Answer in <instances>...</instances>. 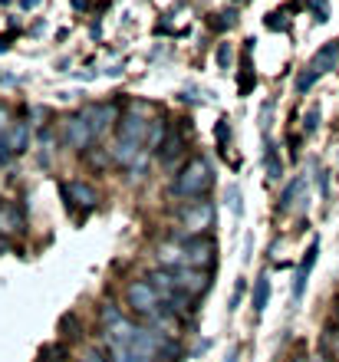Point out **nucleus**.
Segmentation results:
<instances>
[{"instance_id":"obj_1","label":"nucleus","mask_w":339,"mask_h":362,"mask_svg":"<svg viewBox=\"0 0 339 362\" xmlns=\"http://www.w3.org/2000/svg\"><path fill=\"white\" fill-rule=\"evenodd\" d=\"M211 185H214V168H211V162H207L205 155H195V158L175 175L171 194H175V198H185L191 204V201H205Z\"/></svg>"},{"instance_id":"obj_2","label":"nucleus","mask_w":339,"mask_h":362,"mask_svg":"<svg viewBox=\"0 0 339 362\" xmlns=\"http://www.w3.org/2000/svg\"><path fill=\"white\" fill-rule=\"evenodd\" d=\"M181 228L188 234H175V238H207L214 228V204L211 201H191L181 211Z\"/></svg>"},{"instance_id":"obj_3","label":"nucleus","mask_w":339,"mask_h":362,"mask_svg":"<svg viewBox=\"0 0 339 362\" xmlns=\"http://www.w3.org/2000/svg\"><path fill=\"white\" fill-rule=\"evenodd\" d=\"M125 306H129V313L149 320L161 306V296L155 293V286H151L149 280H132V284L125 286Z\"/></svg>"},{"instance_id":"obj_4","label":"nucleus","mask_w":339,"mask_h":362,"mask_svg":"<svg viewBox=\"0 0 339 362\" xmlns=\"http://www.w3.org/2000/svg\"><path fill=\"white\" fill-rule=\"evenodd\" d=\"M185 244V254H188V267L195 270H211L217 267V240L207 234V238H175Z\"/></svg>"},{"instance_id":"obj_5","label":"nucleus","mask_w":339,"mask_h":362,"mask_svg":"<svg viewBox=\"0 0 339 362\" xmlns=\"http://www.w3.org/2000/svg\"><path fill=\"white\" fill-rule=\"evenodd\" d=\"M171 280L178 286L181 293L188 296H205L207 286H211V270H195V267H181V270H171Z\"/></svg>"},{"instance_id":"obj_6","label":"nucleus","mask_w":339,"mask_h":362,"mask_svg":"<svg viewBox=\"0 0 339 362\" xmlns=\"http://www.w3.org/2000/svg\"><path fill=\"white\" fill-rule=\"evenodd\" d=\"M96 135H93V129H89V122H86V115L83 112H76V115H69L67 122H63V142L69 145V148H89V142H93Z\"/></svg>"},{"instance_id":"obj_7","label":"nucleus","mask_w":339,"mask_h":362,"mask_svg":"<svg viewBox=\"0 0 339 362\" xmlns=\"http://www.w3.org/2000/svg\"><path fill=\"white\" fill-rule=\"evenodd\" d=\"M155 257H159V264L165 270H181L188 267V254H185V244L181 240H161L159 247H155Z\"/></svg>"},{"instance_id":"obj_8","label":"nucleus","mask_w":339,"mask_h":362,"mask_svg":"<svg viewBox=\"0 0 339 362\" xmlns=\"http://www.w3.org/2000/svg\"><path fill=\"white\" fill-rule=\"evenodd\" d=\"M316 257H320V240H313L310 247H306L300 267H297V276H293V300H303V293H306V280H310V274H313Z\"/></svg>"},{"instance_id":"obj_9","label":"nucleus","mask_w":339,"mask_h":362,"mask_svg":"<svg viewBox=\"0 0 339 362\" xmlns=\"http://www.w3.org/2000/svg\"><path fill=\"white\" fill-rule=\"evenodd\" d=\"M185 145H188V135L178 132V129H168L165 139H161V148H159V158L161 165H175L185 155Z\"/></svg>"},{"instance_id":"obj_10","label":"nucleus","mask_w":339,"mask_h":362,"mask_svg":"<svg viewBox=\"0 0 339 362\" xmlns=\"http://www.w3.org/2000/svg\"><path fill=\"white\" fill-rule=\"evenodd\" d=\"M145 129H149V122H145L142 115L129 112V115H122V122H119V129H115V139H125V142L142 145L145 142Z\"/></svg>"},{"instance_id":"obj_11","label":"nucleus","mask_w":339,"mask_h":362,"mask_svg":"<svg viewBox=\"0 0 339 362\" xmlns=\"http://www.w3.org/2000/svg\"><path fill=\"white\" fill-rule=\"evenodd\" d=\"M83 115H86V122H89V129H93V135H99L105 125L115 119V105H109V103H89L83 109Z\"/></svg>"},{"instance_id":"obj_12","label":"nucleus","mask_w":339,"mask_h":362,"mask_svg":"<svg viewBox=\"0 0 339 362\" xmlns=\"http://www.w3.org/2000/svg\"><path fill=\"white\" fill-rule=\"evenodd\" d=\"M59 191H63V201H67V204H86V208L96 204V191L89 188L86 181H63Z\"/></svg>"},{"instance_id":"obj_13","label":"nucleus","mask_w":339,"mask_h":362,"mask_svg":"<svg viewBox=\"0 0 339 362\" xmlns=\"http://www.w3.org/2000/svg\"><path fill=\"white\" fill-rule=\"evenodd\" d=\"M0 139L7 142V148L13 155H23L30 148V125L27 122H13L7 132H0Z\"/></svg>"},{"instance_id":"obj_14","label":"nucleus","mask_w":339,"mask_h":362,"mask_svg":"<svg viewBox=\"0 0 339 362\" xmlns=\"http://www.w3.org/2000/svg\"><path fill=\"white\" fill-rule=\"evenodd\" d=\"M336 63H339V40H333V43H326V47L316 49V57H313L310 69H316V73L323 76V73H330Z\"/></svg>"},{"instance_id":"obj_15","label":"nucleus","mask_w":339,"mask_h":362,"mask_svg":"<svg viewBox=\"0 0 339 362\" xmlns=\"http://www.w3.org/2000/svg\"><path fill=\"white\" fill-rule=\"evenodd\" d=\"M267 303H270V276L267 270L254 280V296H251V306H254V316H264Z\"/></svg>"},{"instance_id":"obj_16","label":"nucleus","mask_w":339,"mask_h":362,"mask_svg":"<svg viewBox=\"0 0 339 362\" xmlns=\"http://www.w3.org/2000/svg\"><path fill=\"white\" fill-rule=\"evenodd\" d=\"M264 172H267V181H280L283 178V162H280V152H277V145L273 142L264 145Z\"/></svg>"},{"instance_id":"obj_17","label":"nucleus","mask_w":339,"mask_h":362,"mask_svg":"<svg viewBox=\"0 0 339 362\" xmlns=\"http://www.w3.org/2000/svg\"><path fill=\"white\" fill-rule=\"evenodd\" d=\"M303 188H306V178H303V175H300V178H293L290 185L283 188V194H280V211H290V208H293V201H297V198L303 194Z\"/></svg>"},{"instance_id":"obj_18","label":"nucleus","mask_w":339,"mask_h":362,"mask_svg":"<svg viewBox=\"0 0 339 362\" xmlns=\"http://www.w3.org/2000/svg\"><path fill=\"white\" fill-rule=\"evenodd\" d=\"M7 221H10V234H23L27 218H23V208H20V204H13V201H7Z\"/></svg>"},{"instance_id":"obj_19","label":"nucleus","mask_w":339,"mask_h":362,"mask_svg":"<svg viewBox=\"0 0 339 362\" xmlns=\"http://www.w3.org/2000/svg\"><path fill=\"white\" fill-rule=\"evenodd\" d=\"M224 198H227V208H231L237 218H241V214H244V194H241V188H237V185H227Z\"/></svg>"},{"instance_id":"obj_20","label":"nucleus","mask_w":339,"mask_h":362,"mask_svg":"<svg viewBox=\"0 0 339 362\" xmlns=\"http://www.w3.org/2000/svg\"><path fill=\"white\" fill-rule=\"evenodd\" d=\"M244 293H247V280H244V276H237V280H234V290H231L227 313H237V310H241V300H244Z\"/></svg>"},{"instance_id":"obj_21","label":"nucleus","mask_w":339,"mask_h":362,"mask_svg":"<svg viewBox=\"0 0 339 362\" xmlns=\"http://www.w3.org/2000/svg\"><path fill=\"white\" fill-rule=\"evenodd\" d=\"M122 316H125V313H122V310H119L115 303H103V306H99V320L105 323V329H109L113 323H119Z\"/></svg>"},{"instance_id":"obj_22","label":"nucleus","mask_w":339,"mask_h":362,"mask_svg":"<svg viewBox=\"0 0 339 362\" xmlns=\"http://www.w3.org/2000/svg\"><path fill=\"white\" fill-rule=\"evenodd\" d=\"M59 333H63V339H73V336L83 333V329H79V320H76V313H67L63 320H59Z\"/></svg>"},{"instance_id":"obj_23","label":"nucleus","mask_w":339,"mask_h":362,"mask_svg":"<svg viewBox=\"0 0 339 362\" xmlns=\"http://www.w3.org/2000/svg\"><path fill=\"white\" fill-rule=\"evenodd\" d=\"M320 105H310V112H306V115H303V132H306V135H313V132H316V129H320Z\"/></svg>"},{"instance_id":"obj_24","label":"nucleus","mask_w":339,"mask_h":362,"mask_svg":"<svg viewBox=\"0 0 339 362\" xmlns=\"http://www.w3.org/2000/svg\"><path fill=\"white\" fill-rule=\"evenodd\" d=\"M316 79H320V73H316V69H306V73H300V76H297V93H300V95L310 93Z\"/></svg>"},{"instance_id":"obj_25","label":"nucleus","mask_w":339,"mask_h":362,"mask_svg":"<svg viewBox=\"0 0 339 362\" xmlns=\"http://www.w3.org/2000/svg\"><path fill=\"white\" fill-rule=\"evenodd\" d=\"M214 59H217V66H221V69L231 66V59H234V49H231V43H221V47H217V53H214Z\"/></svg>"},{"instance_id":"obj_26","label":"nucleus","mask_w":339,"mask_h":362,"mask_svg":"<svg viewBox=\"0 0 339 362\" xmlns=\"http://www.w3.org/2000/svg\"><path fill=\"white\" fill-rule=\"evenodd\" d=\"M79 362H109V356H105L103 349H86V353L79 356Z\"/></svg>"},{"instance_id":"obj_27","label":"nucleus","mask_w":339,"mask_h":362,"mask_svg":"<svg viewBox=\"0 0 339 362\" xmlns=\"http://www.w3.org/2000/svg\"><path fill=\"white\" fill-rule=\"evenodd\" d=\"M0 234H10V221H7V201L0 198Z\"/></svg>"},{"instance_id":"obj_28","label":"nucleus","mask_w":339,"mask_h":362,"mask_svg":"<svg viewBox=\"0 0 339 362\" xmlns=\"http://www.w3.org/2000/svg\"><path fill=\"white\" fill-rule=\"evenodd\" d=\"M227 135H231V129H227V122H217V145L224 148L227 145Z\"/></svg>"},{"instance_id":"obj_29","label":"nucleus","mask_w":339,"mask_h":362,"mask_svg":"<svg viewBox=\"0 0 339 362\" xmlns=\"http://www.w3.org/2000/svg\"><path fill=\"white\" fill-rule=\"evenodd\" d=\"M270 30H283V20H280V13H270V20H264Z\"/></svg>"},{"instance_id":"obj_30","label":"nucleus","mask_w":339,"mask_h":362,"mask_svg":"<svg viewBox=\"0 0 339 362\" xmlns=\"http://www.w3.org/2000/svg\"><path fill=\"white\" fill-rule=\"evenodd\" d=\"M7 119H10V112H7V109H0V129H4V132L13 125V122H7Z\"/></svg>"},{"instance_id":"obj_31","label":"nucleus","mask_w":339,"mask_h":362,"mask_svg":"<svg viewBox=\"0 0 339 362\" xmlns=\"http://www.w3.org/2000/svg\"><path fill=\"white\" fill-rule=\"evenodd\" d=\"M237 359H241V349H237V346H234V349H231V353L224 356V362H237Z\"/></svg>"},{"instance_id":"obj_32","label":"nucleus","mask_w":339,"mask_h":362,"mask_svg":"<svg viewBox=\"0 0 339 362\" xmlns=\"http://www.w3.org/2000/svg\"><path fill=\"white\" fill-rule=\"evenodd\" d=\"M20 7H23V10H33V7H40V0H20Z\"/></svg>"},{"instance_id":"obj_33","label":"nucleus","mask_w":339,"mask_h":362,"mask_svg":"<svg viewBox=\"0 0 339 362\" xmlns=\"http://www.w3.org/2000/svg\"><path fill=\"white\" fill-rule=\"evenodd\" d=\"M313 362H330V359H323V356H320V359H313Z\"/></svg>"}]
</instances>
